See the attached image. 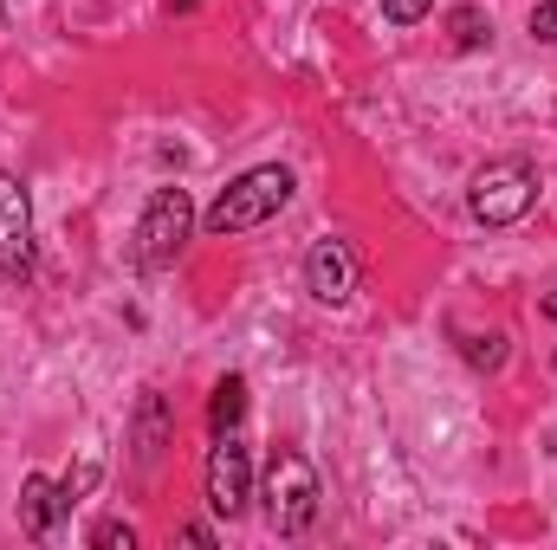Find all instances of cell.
Returning <instances> with one entry per match:
<instances>
[{
    "label": "cell",
    "mask_w": 557,
    "mask_h": 550,
    "mask_svg": "<svg viewBox=\"0 0 557 550\" xmlns=\"http://www.w3.org/2000/svg\"><path fill=\"white\" fill-rule=\"evenodd\" d=\"M467 363H473V370H499V363H506V337H499V330L467 337Z\"/></svg>",
    "instance_id": "11"
},
{
    "label": "cell",
    "mask_w": 557,
    "mask_h": 550,
    "mask_svg": "<svg viewBox=\"0 0 557 550\" xmlns=\"http://www.w3.org/2000/svg\"><path fill=\"white\" fill-rule=\"evenodd\" d=\"M247 499H253V460H247L240 427H227V434H214V447H208V505H214L221 518H240Z\"/></svg>",
    "instance_id": "5"
},
{
    "label": "cell",
    "mask_w": 557,
    "mask_h": 550,
    "mask_svg": "<svg viewBox=\"0 0 557 550\" xmlns=\"http://www.w3.org/2000/svg\"><path fill=\"white\" fill-rule=\"evenodd\" d=\"M91 545H98V550H117V545L131 550V545H137V532H131V525H117V518H104V525L91 532Z\"/></svg>",
    "instance_id": "13"
},
{
    "label": "cell",
    "mask_w": 557,
    "mask_h": 550,
    "mask_svg": "<svg viewBox=\"0 0 557 550\" xmlns=\"http://www.w3.org/2000/svg\"><path fill=\"white\" fill-rule=\"evenodd\" d=\"M65 512H72V499H65L46 473H26V486H20V532H26V538H46Z\"/></svg>",
    "instance_id": "8"
},
{
    "label": "cell",
    "mask_w": 557,
    "mask_h": 550,
    "mask_svg": "<svg viewBox=\"0 0 557 550\" xmlns=\"http://www.w3.org/2000/svg\"><path fill=\"white\" fill-rule=\"evenodd\" d=\"M188 234H195V201H188V188H156L149 208H143V221H137V266L143 273L175 266L182 247H188Z\"/></svg>",
    "instance_id": "3"
},
{
    "label": "cell",
    "mask_w": 557,
    "mask_h": 550,
    "mask_svg": "<svg viewBox=\"0 0 557 550\" xmlns=\"http://www.w3.org/2000/svg\"><path fill=\"white\" fill-rule=\"evenodd\" d=\"M240 414H247V383H240V376H221V383H214V402H208V421H214V434L240 427Z\"/></svg>",
    "instance_id": "9"
},
{
    "label": "cell",
    "mask_w": 557,
    "mask_h": 550,
    "mask_svg": "<svg viewBox=\"0 0 557 550\" xmlns=\"http://www.w3.org/2000/svg\"><path fill=\"white\" fill-rule=\"evenodd\" d=\"M318 518V473L305 453H273L267 466V525L278 538H298Z\"/></svg>",
    "instance_id": "4"
},
{
    "label": "cell",
    "mask_w": 557,
    "mask_h": 550,
    "mask_svg": "<svg viewBox=\"0 0 557 550\" xmlns=\"http://www.w3.org/2000/svg\"><path fill=\"white\" fill-rule=\"evenodd\" d=\"M532 39H557V0H539L532 7Z\"/></svg>",
    "instance_id": "15"
},
{
    "label": "cell",
    "mask_w": 557,
    "mask_h": 550,
    "mask_svg": "<svg viewBox=\"0 0 557 550\" xmlns=\"http://www.w3.org/2000/svg\"><path fill=\"white\" fill-rule=\"evenodd\" d=\"M539 311H545V317L557 324V291H539Z\"/></svg>",
    "instance_id": "16"
},
{
    "label": "cell",
    "mask_w": 557,
    "mask_h": 550,
    "mask_svg": "<svg viewBox=\"0 0 557 550\" xmlns=\"http://www.w3.org/2000/svg\"><path fill=\"white\" fill-rule=\"evenodd\" d=\"M305 291L318 304H344L357 291V253H350V240H318L305 253Z\"/></svg>",
    "instance_id": "7"
},
{
    "label": "cell",
    "mask_w": 557,
    "mask_h": 550,
    "mask_svg": "<svg viewBox=\"0 0 557 550\" xmlns=\"http://www.w3.org/2000/svg\"><path fill=\"white\" fill-rule=\"evenodd\" d=\"M169 7H175V13H188V7H201V0H169Z\"/></svg>",
    "instance_id": "17"
},
{
    "label": "cell",
    "mask_w": 557,
    "mask_h": 550,
    "mask_svg": "<svg viewBox=\"0 0 557 550\" xmlns=\"http://www.w3.org/2000/svg\"><path fill=\"white\" fill-rule=\"evenodd\" d=\"M532 201H539V168H532L525 155H499V162H486V168L473 175V188H467V208H473V221H486V227H512V221H525Z\"/></svg>",
    "instance_id": "2"
},
{
    "label": "cell",
    "mask_w": 557,
    "mask_h": 550,
    "mask_svg": "<svg viewBox=\"0 0 557 550\" xmlns=\"http://www.w3.org/2000/svg\"><path fill=\"white\" fill-rule=\"evenodd\" d=\"M292 201V168H278V162H267V168H247V175H234L221 195H214V208H208V234H253V227H267L278 208Z\"/></svg>",
    "instance_id": "1"
},
{
    "label": "cell",
    "mask_w": 557,
    "mask_h": 550,
    "mask_svg": "<svg viewBox=\"0 0 557 550\" xmlns=\"http://www.w3.org/2000/svg\"><path fill=\"white\" fill-rule=\"evenodd\" d=\"M0 273H33V201H26V182L13 168H0Z\"/></svg>",
    "instance_id": "6"
},
{
    "label": "cell",
    "mask_w": 557,
    "mask_h": 550,
    "mask_svg": "<svg viewBox=\"0 0 557 550\" xmlns=\"http://www.w3.org/2000/svg\"><path fill=\"white\" fill-rule=\"evenodd\" d=\"M428 7H434V0H383V13H389L396 26H416V20L428 13Z\"/></svg>",
    "instance_id": "14"
},
{
    "label": "cell",
    "mask_w": 557,
    "mask_h": 550,
    "mask_svg": "<svg viewBox=\"0 0 557 550\" xmlns=\"http://www.w3.org/2000/svg\"><path fill=\"white\" fill-rule=\"evenodd\" d=\"M156 447H162V396L143 402V460H156Z\"/></svg>",
    "instance_id": "12"
},
{
    "label": "cell",
    "mask_w": 557,
    "mask_h": 550,
    "mask_svg": "<svg viewBox=\"0 0 557 550\" xmlns=\"http://www.w3.org/2000/svg\"><path fill=\"white\" fill-rule=\"evenodd\" d=\"M447 26H454V46H467V52H473V46H480V39L493 33L480 7H454V13H447Z\"/></svg>",
    "instance_id": "10"
}]
</instances>
